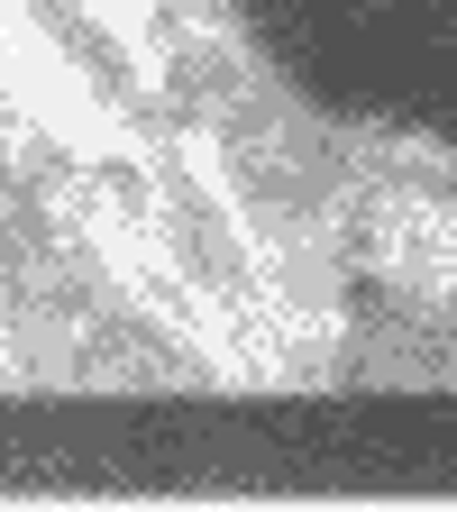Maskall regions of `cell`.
Wrapping results in <instances>:
<instances>
[{"mask_svg": "<svg viewBox=\"0 0 457 512\" xmlns=\"http://www.w3.org/2000/svg\"><path fill=\"white\" fill-rule=\"evenodd\" d=\"M348 375L357 384H448L457 375V320H439L421 302H384L348 339Z\"/></svg>", "mask_w": 457, "mask_h": 512, "instance_id": "6da1fadb", "label": "cell"}]
</instances>
